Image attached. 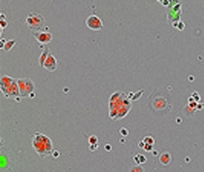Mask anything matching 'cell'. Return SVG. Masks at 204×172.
Wrapping results in <instances>:
<instances>
[{
	"mask_svg": "<svg viewBox=\"0 0 204 172\" xmlns=\"http://www.w3.org/2000/svg\"><path fill=\"white\" fill-rule=\"evenodd\" d=\"M43 68H45L46 70L50 71V72H54L57 69V59L54 57V55L53 54V53L50 51L48 56H47V59L44 62Z\"/></svg>",
	"mask_w": 204,
	"mask_h": 172,
	"instance_id": "8",
	"label": "cell"
},
{
	"mask_svg": "<svg viewBox=\"0 0 204 172\" xmlns=\"http://www.w3.org/2000/svg\"><path fill=\"white\" fill-rule=\"evenodd\" d=\"M32 146L40 157H46L52 155L54 144L52 139L42 132H35L32 139Z\"/></svg>",
	"mask_w": 204,
	"mask_h": 172,
	"instance_id": "2",
	"label": "cell"
},
{
	"mask_svg": "<svg viewBox=\"0 0 204 172\" xmlns=\"http://www.w3.org/2000/svg\"><path fill=\"white\" fill-rule=\"evenodd\" d=\"M86 26L92 31H98L103 28V22L96 15H91L86 21Z\"/></svg>",
	"mask_w": 204,
	"mask_h": 172,
	"instance_id": "6",
	"label": "cell"
},
{
	"mask_svg": "<svg viewBox=\"0 0 204 172\" xmlns=\"http://www.w3.org/2000/svg\"><path fill=\"white\" fill-rule=\"evenodd\" d=\"M49 53H50L49 49H48L47 47H44V51L41 53V54H40V56H39V59H38V60H39V65H40V67H43L44 62H45V60L47 59V56H48Z\"/></svg>",
	"mask_w": 204,
	"mask_h": 172,
	"instance_id": "10",
	"label": "cell"
},
{
	"mask_svg": "<svg viewBox=\"0 0 204 172\" xmlns=\"http://www.w3.org/2000/svg\"><path fill=\"white\" fill-rule=\"evenodd\" d=\"M97 137L95 135H91L89 137V142H90V144L92 145V144H97Z\"/></svg>",
	"mask_w": 204,
	"mask_h": 172,
	"instance_id": "14",
	"label": "cell"
},
{
	"mask_svg": "<svg viewBox=\"0 0 204 172\" xmlns=\"http://www.w3.org/2000/svg\"><path fill=\"white\" fill-rule=\"evenodd\" d=\"M1 20H5V15L4 14H1Z\"/></svg>",
	"mask_w": 204,
	"mask_h": 172,
	"instance_id": "18",
	"label": "cell"
},
{
	"mask_svg": "<svg viewBox=\"0 0 204 172\" xmlns=\"http://www.w3.org/2000/svg\"><path fill=\"white\" fill-rule=\"evenodd\" d=\"M131 170L132 171H143L144 169L142 167H139V166H134V167L131 168Z\"/></svg>",
	"mask_w": 204,
	"mask_h": 172,
	"instance_id": "16",
	"label": "cell"
},
{
	"mask_svg": "<svg viewBox=\"0 0 204 172\" xmlns=\"http://www.w3.org/2000/svg\"><path fill=\"white\" fill-rule=\"evenodd\" d=\"M16 43H17V41L15 40V39H12V40H9V41H6V43H5V45H4V51L5 52H9V51H11L13 48H14V46L16 45Z\"/></svg>",
	"mask_w": 204,
	"mask_h": 172,
	"instance_id": "11",
	"label": "cell"
},
{
	"mask_svg": "<svg viewBox=\"0 0 204 172\" xmlns=\"http://www.w3.org/2000/svg\"><path fill=\"white\" fill-rule=\"evenodd\" d=\"M159 161L161 164L163 165H167L170 163L171 161V155L168 153V152H165V153H162L159 156Z\"/></svg>",
	"mask_w": 204,
	"mask_h": 172,
	"instance_id": "9",
	"label": "cell"
},
{
	"mask_svg": "<svg viewBox=\"0 0 204 172\" xmlns=\"http://www.w3.org/2000/svg\"><path fill=\"white\" fill-rule=\"evenodd\" d=\"M26 26L32 31H40L45 26V20L41 14L29 13L25 19Z\"/></svg>",
	"mask_w": 204,
	"mask_h": 172,
	"instance_id": "4",
	"label": "cell"
},
{
	"mask_svg": "<svg viewBox=\"0 0 204 172\" xmlns=\"http://www.w3.org/2000/svg\"><path fill=\"white\" fill-rule=\"evenodd\" d=\"M134 161H135V162L137 164H142V163H144L146 161V157L143 155H139L138 154V155H136L134 156Z\"/></svg>",
	"mask_w": 204,
	"mask_h": 172,
	"instance_id": "12",
	"label": "cell"
},
{
	"mask_svg": "<svg viewBox=\"0 0 204 172\" xmlns=\"http://www.w3.org/2000/svg\"><path fill=\"white\" fill-rule=\"evenodd\" d=\"M5 43H6V41H5L4 39H1V40H0V46H1L0 48L3 49V48H4V45H5Z\"/></svg>",
	"mask_w": 204,
	"mask_h": 172,
	"instance_id": "17",
	"label": "cell"
},
{
	"mask_svg": "<svg viewBox=\"0 0 204 172\" xmlns=\"http://www.w3.org/2000/svg\"><path fill=\"white\" fill-rule=\"evenodd\" d=\"M19 89H20V96L21 97H26L30 93H32L35 90V85L29 78H23V79H17Z\"/></svg>",
	"mask_w": 204,
	"mask_h": 172,
	"instance_id": "5",
	"label": "cell"
},
{
	"mask_svg": "<svg viewBox=\"0 0 204 172\" xmlns=\"http://www.w3.org/2000/svg\"><path fill=\"white\" fill-rule=\"evenodd\" d=\"M142 141H143L144 143H146V144H151V145H154V143H155L154 138L151 137V136H146V137H144Z\"/></svg>",
	"mask_w": 204,
	"mask_h": 172,
	"instance_id": "13",
	"label": "cell"
},
{
	"mask_svg": "<svg viewBox=\"0 0 204 172\" xmlns=\"http://www.w3.org/2000/svg\"><path fill=\"white\" fill-rule=\"evenodd\" d=\"M0 27H1L2 30L7 27V22L5 20H0Z\"/></svg>",
	"mask_w": 204,
	"mask_h": 172,
	"instance_id": "15",
	"label": "cell"
},
{
	"mask_svg": "<svg viewBox=\"0 0 204 172\" xmlns=\"http://www.w3.org/2000/svg\"><path fill=\"white\" fill-rule=\"evenodd\" d=\"M0 89H1L3 95L7 98H16L19 95H21L17 80H15L12 77L7 75H4L1 77Z\"/></svg>",
	"mask_w": 204,
	"mask_h": 172,
	"instance_id": "3",
	"label": "cell"
},
{
	"mask_svg": "<svg viewBox=\"0 0 204 172\" xmlns=\"http://www.w3.org/2000/svg\"><path fill=\"white\" fill-rule=\"evenodd\" d=\"M131 103L127 96L123 91H116L109 100V116L113 120H120L124 118L130 111Z\"/></svg>",
	"mask_w": 204,
	"mask_h": 172,
	"instance_id": "1",
	"label": "cell"
},
{
	"mask_svg": "<svg viewBox=\"0 0 204 172\" xmlns=\"http://www.w3.org/2000/svg\"><path fill=\"white\" fill-rule=\"evenodd\" d=\"M32 35L34 36V38L40 43L42 45H46V44H49V43L52 41V34L50 32H47V31H32Z\"/></svg>",
	"mask_w": 204,
	"mask_h": 172,
	"instance_id": "7",
	"label": "cell"
}]
</instances>
